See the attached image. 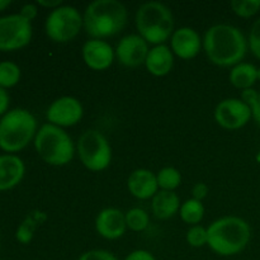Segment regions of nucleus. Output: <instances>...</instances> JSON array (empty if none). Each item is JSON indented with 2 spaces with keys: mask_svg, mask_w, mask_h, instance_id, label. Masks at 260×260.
<instances>
[{
  "mask_svg": "<svg viewBox=\"0 0 260 260\" xmlns=\"http://www.w3.org/2000/svg\"><path fill=\"white\" fill-rule=\"evenodd\" d=\"M203 50L215 65L234 68L245 57L248 41L244 33L234 25L215 24L205 33Z\"/></svg>",
  "mask_w": 260,
  "mask_h": 260,
  "instance_id": "nucleus-1",
  "label": "nucleus"
},
{
  "mask_svg": "<svg viewBox=\"0 0 260 260\" xmlns=\"http://www.w3.org/2000/svg\"><path fill=\"white\" fill-rule=\"evenodd\" d=\"M127 8L118 0H94L83 14L84 29L94 40L112 37L124 28Z\"/></svg>",
  "mask_w": 260,
  "mask_h": 260,
  "instance_id": "nucleus-2",
  "label": "nucleus"
},
{
  "mask_svg": "<svg viewBox=\"0 0 260 260\" xmlns=\"http://www.w3.org/2000/svg\"><path fill=\"white\" fill-rule=\"evenodd\" d=\"M210 249L222 256H233L248 246L251 238L249 223L241 217L225 216L207 228Z\"/></svg>",
  "mask_w": 260,
  "mask_h": 260,
  "instance_id": "nucleus-3",
  "label": "nucleus"
},
{
  "mask_svg": "<svg viewBox=\"0 0 260 260\" xmlns=\"http://www.w3.org/2000/svg\"><path fill=\"white\" fill-rule=\"evenodd\" d=\"M135 20L139 35L154 46L164 45L174 33L172 10L160 2L144 3L137 9Z\"/></svg>",
  "mask_w": 260,
  "mask_h": 260,
  "instance_id": "nucleus-4",
  "label": "nucleus"
},
{
  "mask_svg": "<svg viewBox=\"0 0 260 260\" xmlns=\"http://www.w3.org/2000/svg\"><path fill=\"white\" fill-rule=\"evenodd\" d=\"M37 131V121L29 111H8L0 119V149L7 152L20 151L35 140Z\"/></svg>",
  "mask_w": 260,
  "mask_h": 260,
  "instance_id": "nucleus-5",
  "label": "nucleus"
},
{
  "mask_svg": "<svg viewBox=\"0 0 260 260\" xmlns=\"http://www.w3.org/2000/svg\"><path fill=\"white\" fill-rule=\"evenodd\" d=\"M35 149L41 159L52 167L68 165L75 155V145L70 135L51 123L43 124L37 131Z\"/></svg>",
  "mask_w": 260,
  "mask_h": 260,
  "instance_id": "nucleus-6",
  "label": "nucleus"
},
{
  "mask_svg": "<svg viewBox=\"0 0 260 260\" xmlns=\"http://www.w3.org/2000/svg\"><path fill=\"white\" fill-rule=\"evenodd\" d=\"M81 164L91 172H102L112 161V149L108 140L96 129H86L78 140L76 145Z\"/></svg>",
  "mask_w": 260,
  "mask_h": 260,
  "instance_id": "nucleus-7",
  "label": "nucleus"
},
{
  "mask_svg": "<svg viewBox=\"0 0 260 260\" xmlns=\"http://www.w3.org/2000/svg\"><path fill=\"white\" fill-rule=\"evenodd\" d=\"M83 27V15L71 5H61L51 10L45 23L46 35L50 40L57 43L73 41Z\"/></svg>",
  "mask_w": 260,
  "mask_h": 260,
  "instance_id": "nucleus-8",
  "label": "nucleus"
},
{
  "mask_svg": "<svg viewBox=\"0 0 260 260\" xmlns=\"http://www.w3.org/2000/svg\"><path fill=\"white\" fill-rule=\"evenodd\" d=\"M30 22L18 14L0 18V51H15L25 47L32 40Z\"/></svg>",
  "mask_w": 260,
  "mask_h": 260,
  "instance_id": "nucleus-9",
  "label": "nucleus"
},
{
  "mask_svg": "<svg viewBox=\"0 0 260 260\" xmlns=\"http://www.w3.org/2000/svg\"><path fill=\"white\" fill-rule=\"evenodd\" d=\"M253 117L251 108L241 99L228 98L215 108V119L222 128L239 129L246 126Z\"/></svg>",
  "mask_w": 260,
  "mask_h": 260,
  "instance_id": "nucleus-10",
  "label": "nucleus"
},
{
  "mask_svg": "<svg viewBox=\"0 0 260 260\" xmlns=\"http://www.w3.org/2000/svg\"><path fill=\"white\" fill-rule=\"evenodd\" d=\"M84 116V108L80 101L74 96H61L53 101L48 107L47 117L48 123L61 127H71L78 124Z\"/></svg>",
  "mask_w": 260,
  "mask_h": 260,
  "instance_id": "nucleus-11",
  "label": "nucleus"
},
{
  "mask_svg": "<svg viewBox=\"0 0 260 260\" xmlns=\"http://www.w3.org/2000/svg\"><path fill=\"white\" fill-rule=\"evenodd\" d=\"M149 43L140 35L124 36L116 48V57L123 66L137 68L146 61L149 55Z\"/></svg>",
  "mask_w": 260,
  "mask_h": 260,
  "instance_id": "nucleus-12",
  "label": "nucleus"
},
{
  "mask_svg": "<svg viewBox=\"0 0 260 260\" xmlns=\"http://www.w3.org/2000/svg\"><path fill=\"white\" fill-rule=\"evenodd\" d=\"M81 55L88 68L95 71H103L113 63L116 50H113V47L106 41L91 38L84 43Z\"/></svg>",
  "mask_w": 260,
  "mask_h": 260,
  "instance_id": "nucleus-13",
  "label": "nucleus"
},
{
  "mask_svg": "<svg viewBox=\"0 0 260 260\" xmlns=\"http://www.w3.org/2000/svg\"><path fill=\"white\" fill-rule=\"evenodd\" d=\"M95 230L107 240H117L122 238L127 230L126 213L118 208H104L95 218Z\"/></svg>",
  "mask_w": 260,
  "mask_h": 260,
  "instance_id": "nucleus-14",
  "label": "nucleus"
},
{
  "mask_svg": "<svg viewBox=\"0 0 260 260\" xmlns=\"http://www.w3.org/2000/svg\"><path fill=\"white\" fill-rule=\"evenodd\" d=\"M203 41L196 29L190 27H182L174 30L170 38V48L173 53L183 60L194 58L200 53Z\"/></svg>",
  "mask_w": 260,
  "mask_h": 260,
  "instance_id": "nucleus-15",
  "label": "nucleus"
},
{
  "mask_svg": "<svg viewBox=\"0 0 260 260\" xmlns=\"http://www.w3.org/2000/svg\"><path fill=\"white\" fill-rule=\"evenodd\" d=\"M128 192L137 200H150L159 192L156 174L149 169H136L127 179Z\"/></svg>",
  "mask_w": 260,
  "mask_h": 260,
  "instance_id": "nucleus-16",
  "label": "nucleus"
},
{
  "mask_svg": "<svg viewBox=\"0 0 260 260\" xmlns=\"http://www.w3.org/2000/svg\"><path fill=\"white\" fill-rule=\"evenodd\" d=\"M23 160L14 154L0 155V192L13 189L24 178Z\"/></svg>",
  "mask_w": 260,
  "mask_h": 260,
  "instance_id": "nucleus-17",
  "label": "nucleus"
},
{
  "mask_svg": "<svg viewBox=\"0 0 260 260\" xmlns=\"http://www.w3.org/2000/svg\"><path fill=\"white\" fill-rule=\"evenodd\" d=\"M147 71L154 76H165L173 70L174 66V53L167 45L154 46L150 48L149 55L145 61Z\"/></svg>",
  "mask_w": 260,
  "mask_h": 260,
  "instance_id": "nucleus-18",
  "label": "nucleus"
},
{
  "mask_svg": "<svg viewBox=\"0 0 260 260\" xmlns=\"http://www.w3.org/2000/svg\"><path fill=\"white\" fill-rule=\"evenodd\" d=\"M180 200L175 192L159 190L151 198L152 213L159 220H168L180 210Z\"/></svg>",
  "mask_w": 260,
  "mask_h": 260,
  "instance_id": "nucleus-19",
  "label": "nucleus"
},
{
  "mask_svg": "<svg viewBox=\"0 0 260 260\" xmlns=\"http://www.w3.org/2000/svg\"><path fill=\"white\" fill-rule=\"evenodd\" d=\"M229 79L235 88L241 90L250 89L258 80V68L253 63L240 62L231 69Z\"/></svg>",
  "mask_w": 260,
  "mask_h": 260,
  "instance_id": "nucleus-20",
  "label": "nucleus"
},
{
  "mask_svg": "<svg viewBox=\"0 0 260 260\" xmlns=\"http://www.w3.org/2000/svg\"><path fill=\"white\" fill-rule=\"evenodd\" d=\"M179 215L180 218L185 223H188V225H198L203 220V216H205V206H203V203L201 201L194 200V198H189L184 203H182Z\"/></svg>",
  "mask_w": 260,
  "mask_h": 260,
  "instance_id": "nucleus-21",
  "label": "nucleus"
},
{
  "mask_svg": "<svg viewBox=\"0 0 260 260\" xmlns=\"http://www.w3.org/2000/svg\"><path fill=\"white\" fill-rule=\"evenodd\" d=\"M156 179L160 190L174 192L182 183V174L175 168L165 167L159 170V173L156 174Z\"/></svg>",
  "mask_w": 260,
  "mask_h": 260,
  "instance_id": "nucleus-22",
  "label": "nucleus"
},
{
  "mask_svg": "<svg viewBox=\"0 0 260 260\" xmlns=\"http://www.w3.org/2000/svg\"><path fill=\"white\" fill-rule=\"evenodd\" d=\"M42 215L41 212L37 213H30L27 217L24 218L22 223L18 226L17 233H15V238L23 245H27L32 241L33 236H35V231L37 229L38 222H41L40 216Z\"/></svg>",
  "mask_w": 260,
  "mask_h": 260,
  "instance_id": "nucleus-23",
  "label": "nucleus"
},
{
  "mask_svg": "<svg viewBox=\"0 0 260 260\" xmlns=\"http://www.w3.org/2000/svg\"><path fill=\"white\" fill-rule=\"evenodd\" d=\"M20 80V69L12 61L0 62V86L4 89L13 88Z\"/></svg>",
  "mask_w": 260,
  "mask_h": 260,
  "instance_id": "nucleus-24",
  "label": "nucleus"
},
{
  "mask_svg": "<svg viewBox=\"0 0 260 260\" xmlns=\"http://www.w3.org/2000/svg\"><path fill=\"white\" fill-rule=\"evenodd\" d=\"M150 223V217L147 212L142 208H131L126 212V225L127 229L135 233H141L146 230Z\"/></svg>",
  "mask_w": 260,
  "mask_h": 260,
  "instance_id": "nucleus-25",
  "label": "nucleus"
},
{
  "mask_svg": "<svg viewBox=\"0 0 260 260\" xmlns=\"http://www.w3.org/2000/svg\"><path fill=\"white\" fill-rule=\"evenodd\" d=\"M231 9L241 18H250L260 10V0H234Z\"/></svg>",
  "mask_w": 260,
  "mask_h": 260,
  "instance_id": "nucleus-26",
  "label": "nucleus"
},
{
  "mask_svg": "<svg viewBox=\"0 0 260 260\" xmlns=\"http://www.w3.org/2000/svg\"><path fill=\"white\" fill-rule=\"evenodd\" d=\"M187 243L192 248H202L208 244L207 229L201 225H194L188 230Z\"/></svg>",
  "mask_w": 260,
  "mask_h": 260,
  "instance_id": "nucleus-27",
  "label": "nucleus"
},
{
  "mask_svg": "<svg viewBox=\"0 0 260 260\" xmlns=\"http://www.w3.org/2000/svg\"><path fill=\"white\" fill-rule=\"evenodd\" d=\"M248 45L254 56L260 60V18L254 22L253 27H251L250 33H249Z\"/></svg>",
  "mask_w": 260,
  "mask_h": 260,
  "instance_id": "nucleus-28",
  "label": "nucleus"
},
{
  "mask_svg": "<svg viewBox=\"0 0 260 260\" xmlns=\"http://www.w3.org/2000/svg\"><path fill=\"white\" fill-rule=\"evenodd\" d=\"M78 260H118L111 251L102 250V249H94V250L85 251L81 254Z\"/></svg>",
  "mask_w": 260,
  "mask_h": 260,
  "instance_id": "nucleus-29",
  "label": "nucleus"
},
{
  "mask_svg": "<svg viewBox=\"0 0 260 260\" xmlns=\"http://www.w3.org/2000/svg\"><path fill=\"white\" fill-rule=\"evenodd\" d=\"M207 194H208V187L206 183L198 182L193 185L192 198H194V200L201 201V202H202V201L207 197Z\"/></svg>",
  "mask_w": 260,
  "mask_h": 260,
  "instance_id": "nucleus-30",
  "label": "nucleus"
},
{
  "mask_svg": "<svg viewBox=\"0 0 260 260\" xmlns=\"http://www.w3.org/2000/svg\"><path fill=\"white\" fill-rule=\"evenodd\" d=\"M19 14L22 15L24 19H27L28 22H32V20L35 19V18L37 17V14H38L37 5H35V4L23 5L22 9H20V12H19Z\"/></svg>",
  "mask_w": 260,
  "mask_h": 260,
  "instance_id": "nucleus-31",
  "label": "nucleus"
},
{
  "mask_svg": "<svg viewBox=\"0 0 260 260\" xmlns=\"http://www.w3.org/2000/svg\"><path fill=\"white\" fill-rule=\"evenodd\" d=\"M124 260H156L155 256L152 255L150 251L144 250V249H139V250H134L126 256Z\"/></svg>",
  "mask_w": 260,
  "mask_h": 260,
  "instance_id": "nucleus-32",
  "label": "nucleus"
},
{
  "mask_svg": "<svg viewBox=\"0 0 260 260\" xmlns=\"http://www.w3.org/2000/svg\"><path fill=\"white\" fill-rule=\"evenodd\" d=\"M259 96V93L255 90V89L250 88V89H245V90L241 91V101L244 102V103L248 104L249 107H253V104L255 103L256 99H258Z\"/></svg>",
  "mask_w": 260,
  "mask_h": 260,
  "instance_id": "nucleus-33",
  "label": "nucleus"
},
{
  "mask_svg": "<svg viewBox=\"0 0 260 260\" xmlns=\"http://www.w3.org/2000/svg\"><path fill=\"white\" fill-rule=\"evenodd\" d=\"M8 107H9V95L7 90L0 86V116H4L7 113Z\"/></svg>",
  "mask_w": 260,
  "mask_h": 260,
  "instance_id": "nucleus-34",
  "label": "nucleus"
},
{
  "mask_svg": "<svg viewBox=\"0 0 260 260\" xmlns=\"http://www.w3.org/2000/svg\"><path fill=\"white\" fill-rule=\"evenodd\" d=\"M37 4L40 5V7L50 8L51 10H53L56 9V8L61 7V5H62V2H61V0H38Z\"/></svg>",
  "mask_w": 260,
  "mask_h": 260,
  "instance_id": "nucleus-35",
  "label": "nucleus"
},
{
  "mask_svg": "<svg viewBox=\"0 0 260 260\" xmlns=\"http://www.w3.org/2000/svg\"><path fill=\"white\" fill-rule=\"evenodd\" d=\"M251 112H253V118L255 119L256 123L260 126V93L256 102L253 104V107H251Z\"/></svg>",
  "mask_w": 260,
  "mask_h": 260,
  "instance_id": "nucleus-36",
  "label": "nucleus"
},
{
  "mask_svg": "<svg viewBox=\"0 0 260 260\" xmlns=\"http://www.w3.org/2000/svg\"><path fill=\"white\" fill-rule=\"evenodd\" d=\"M10 4H12V2H10V0H0V12H3V10L7 9Z\"/></svg>",
  "mask_w": 260,
  "mask_h": 260,
  "instance_id": "nucleus-37",
  "label": "nucleus"
},
{
  "mask_svg": "<svg viewBox=\"0 0 260 260\" xmlns=\"http://www.w3.org/2000/svg\"><path fill=\"white\" fill-rule=\"evenodd\" d=\"M258 80H260V68L258 69Z\"/></svg>",
  "mask_w": 260,
  "mask_h": 260,
  "instance_id": "nucleus-38",
  "label": "nucleus"
}]
</instances>
